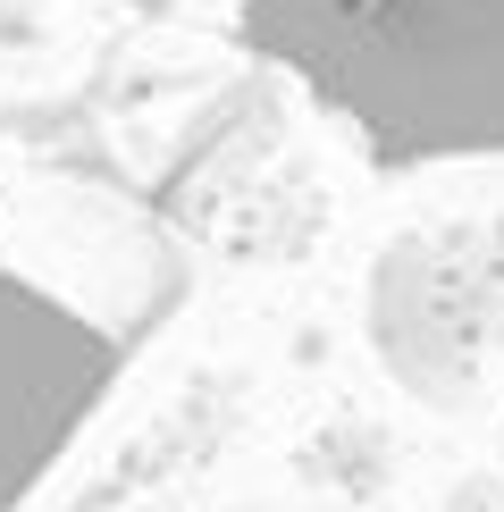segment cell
<instances>
[{"label": "cell", "mask_w": 504, "mask_h": 512, "mask_svg": "<svg viewBox=\"0 0 504 512\" xmlns=\"http://www.w3.org/2000/svg\"><path fill=\"white\" fill-rule=\"evenodd\" d=\"M135 370V328H110L0 244V512H26L93 437Z\"/></svg>", "instance_id": "cell-2"}, {"label": "cell", "mask_w": 504, "mask_h": 512, "mask_svg": "<svg viewBox=\"0 0 504 512\" xmlns=\"http://www.w3.org/2000/svg\"><path fill=\"white\" fill-rule=\"evenodd\" d=\"M236 42L370 168L504 160V0H236Z\"/></svg>", "instance_id": "cell-1"}]
</instances>
